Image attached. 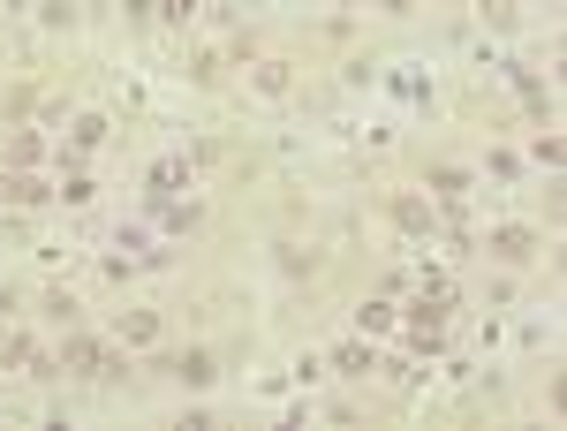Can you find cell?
Masks as SVG:
<instances>
[{
	"instance_id": "obj_1",
	"label": "cell",
	"mask_w": 567,
	"mask_h": 431,
	"mask_svg": "<svg viewBox=\"0 0 567 431\" xmlns=\"http://www.w3.org/2000/svg\"><path fill=\"white\" fill-rule=\"evenodd\" d=\"M447 311H454V295H424V288H416V303H409V348H424V356H431V348L447 341Z\"/></svg>"
},
{
	"instance_id": "obj_2",
	"label": "cell",
	"mask_w": 567,
	"mask_h": 431,
	"mask_svg": "<svg viewBox=\"0 0 567 431\" xmlns=\"http://www.w3.org/2000/svg\"><path fill=\"white\" fill-rule=\"evenodd\" d=\"M53 363H61V371H76V379H114V371H106V348H99V341H84V333H69Z\"/></svg>"
},
{
	"instance_id": "obj_3",
	"label": "cell",
	"mask_w": 567,
	"mask_h": 431,
	"mask_svg": "<svg viewBox=\"0 0 567 431\" xmlns=\"http://www.w3.org/2000/svg\"><path fill=\"white\" fill-rule=\"evenodd\" d=\"M46 197H53V182H38L23 167H0V205H46Z\"/></svg>"
},
{
	"instance_id": "obj_4",
	"label": "cell",
	"mask_w": 567,
	"mask_h": 431,
	"mask_svg": "<svg viewBox=\"0 0 567 431\" xmlns=\"http://www.w3.org/2000/svg\"><path fill=\"white\" fill-rule=\"evenodd\" d=\"M484 250H492V258H507V265H522V258H537V235H530V227H499Z\"/></svg>"
},
{
	"instance_id": "obj_5",
	"label": "cell",
	"mask_w": 567,
	"mask_h": 431,
	"mask_svg": "<svg viewBox=\"0 0 567 431\" xmlns=\"http://www.w3.org/2000/svg\"><path fill=\"white\" fill-rule=\"evenodd\" d=\"M174 190H189V167H182V159H159V167H152V205L167 212Z\"/></svg>"
},
{
	"instance_id": "obj_6",
	"label": "cell",
	"mask_w": 567,
	"mask_h": 431,
	"mask_svg": "<svg viewBox=\"0 0 567 431\" xmlns=\"http://www.w3.org/2000/svg\"><path fill=\"white\" fill-rule=\"evenodd\" d=\"M99 144H106V121H99V114H76V121H69V159L99 152Z\"/></svg>"
},
{
	"instance_id": "obj_7",
	"label": "cell",
	"mask_w": 567,
	"mask_h": 431,
	"mask_svg": "<svg viewBox=\"0 0 567 431\" xmlns=\"http://www.w3.org/2000/svg\"><path fill=\"white\" fill-rule=\"evenodd\" d=\"M394 220L409 227V235H431V227H439V212H431L424 197H394Z\"/></svg>"
},
{
	"instance_id": "obj_8",
	"label": "cell",
	"mask_w": 567,
	"mask_h": 431,
	"mask_svg": "<svg viewBox=\"0 0 567 431\" xmlns=\"http://www.w3.org/2000/svg\"><path fill=\"white\" fill-rule=\"evenodd\" d=\"M431 190H439V205H454V212H462V197H469V174L439 167V174H431Z\"/></svg>"
},
{
	"instance_id": "obj_9",
	"label": "cell",
	"mask_w": 567,
	"mask_h": 431,
	"mask_svg": "<svg viewBox=\"0 0 567 431\" xmlns=\"http://www.w3.org/2000/svg\"><path fill=\"white\" fill-rule=\"evenodd\" d=\"M174 379H182V386H212V356H205V348H189V356L174 363Z\"/></svg>"
},
{
	"instance_id": "obj_10",
	"label": "cell",
	"mask_w": 567,
	"mask_h": 431,
	"mask_svg": "<svg viewBox=\"0 0 567 431\" xmlns=\"http://www.w3.org/2000/svg\"><path fill=\"white\" fill-rule=\"evenodd\" d=\"M121 341H159V311H129V318H121Z\"/></svg>"
},
{
	"instance_id": "obj_11",
	"label": "cell",
	"mask_w": 567,
	"mask_h": 431,
	"mask_svg": "<svg viewBox=\"0 0 567 431\" xmlns=\"http://www.w3.org/2000/svg\"><path fill=\"white\" fill-rule=\"evenodd\" d=\"M333 371H341V379H363V371H371V348H363V341H348L341 356H333Z\"/></svg>"
},
{
	"instance_id": "obj_12",
	"label": "cell",
	"mask_w": 567,
	"mask_h": 431,
	"mask_svg": "<svg viewBox=\"0 0 567 431\" xmlns=\"http://www.w3.org/2000/svg\"><path fill=\"white\" fill-rule=\"evenodd\" d=\"M38 152H46V144H38V137H31V129H16V137H8V159H16V167H31V159H38Z\"/></svg>"
},
{
	"instance_id": "obj_13",
	"label": "cell",
	"mask_w": 567,
	"mask_h": 431,
	"mask_svg": "<svg viewBox=\"0 0 567 431\" xmlns=\"http://www.w3.org/2000/svg\"><path fill=\"white\" fill-rule=\"evenodd\" d=\"M258 91H265V99H280V91H288V69H280V61H258Z\"/></svg>"
},
{
	"instance_id": "obj_14",
	"label": "cell",
	"mask_w": 567,
	"mask_h": 431,
	"mask_svg": "<svg viewBox=\"0 0 567 431\" xmlns=\"http://www.w3.org/2000/svg\"><path fill=\"white\" fill-rule=\"evenodd\" d=\"M394 326V303H363V333H386Z\"/></svg>"
}]
</instances>
